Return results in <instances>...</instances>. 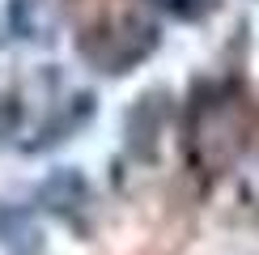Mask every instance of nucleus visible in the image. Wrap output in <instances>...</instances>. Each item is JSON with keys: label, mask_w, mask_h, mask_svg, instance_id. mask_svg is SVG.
Segmentation results:
<instances>
[{"label": "nucleus", "mask_w": 259, "mask_h": 255, "mask_svg": "<svg viewBox=\"0 0 259 255\" xmlns=\"http://www.w3.org/2000/svg\"><path fill=\"white\" fill-rule=\"evenodd\" d=\"M153 47H157V26L140 9H119V13L102 17L98 26H90L77 38L81 56L98 72H115V77L136 68L145 56H153Z\"/></svg>", "instance_id": "nucleus-1"}, {"label": "nucleus", "mask_w": 259, "mask_h": 255, "mask_svg": "<svg viewBox=\"0 0 259 255\" xmlns=\"http://www.w3.org/2000/svg\"><path fill=\"white\" fill-rule=\"evenodd\" d=\"M166 102L170 98L161 90H149V94H140V98L132 102V111H127V119H123L132 157H145V162L157 157V141H161V128H166V115H170Z\"/></svg>", "instance_id": "nucleus-2"}, {"label": "nucleus", "mask_w": 259, "mask_h": 255, "mask_svg": "<svg viewBox=\"0 0 259 255\" xmlns=\"http://www.w3.org/2000/svg\"><path fill=\"white\" fill-rule=\"evenodd\" d=\"M90 115H94V94H72V98H68V102H64L47 123L38 128L34 141H26V153H42V149L68 141V136L77 132L81 123H90Z\"/></svg>", "instance_id": "nucleus-3"}, {"label": "nucleus", "mask_w": 259, "mask_h": 255, "mask_svg": "<svg viewBox=\"0 0 259 255\" xmlns=\"http://www.w3.org/2000/svg\"><path fill=\"white\" fill-rule=\"evenodd\" d=\"M38 200H42L51 212H60V217H72V212L90 200V183H85L81 170L64 166V170H56V175L38 187Z\"/></svg>", "instance_id": "nucleus-4"}, {"label": "nucleus", "mask_w": 259, "mask_h": 255, "mask_svg": "<svg viewBox=\"0 0 259 255\" xmlns=\"http://www.w3.org/2000/svg\"><path fill=\"white\" fill-rule=\"evenodd\" d=\"M9 26L17 38H51V0H9Z\"/></svg>", "instance_id": "nucleus-5"}, {"label": "nucleus", "mask_w": 259, "mask_h": 255, "mask_svg": "<svg viewBox=\"0 0 259 255\" xmlns=\"http://www.w3.org/2000/svg\"><path fill=\"white\" fill-rule=\"evenodd\" d=\"M21 102H17V94H0V145L9 141V136H17V128H21Z\"/></svg>", "instance_id": "nucleus-6"}, {"label": "nucleus", "mask_w": 259, "mask_h": 255, "mask_svg": "<svg viewBox=\"0 0 259 255\" xmlns=\"http://www.w3.org/2000/svg\"><path fill=\"white\" fill-rule=\"evenodd\" d=\"M161 5H166L170 13H179V17H196V13H204L208 0H161Z\"/></svg>", "instance_id": "nucleus-7"}]
</instances>
